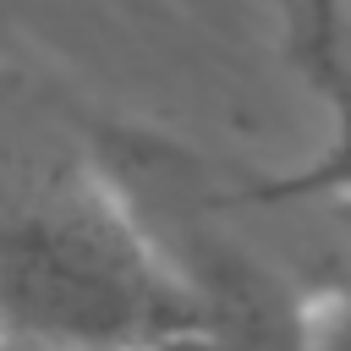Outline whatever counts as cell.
Masks as SVG:
<instances>
[{
  "label": "cell",
  "instance_id": "cell-1",
  "mask_svg": "<svg viewBox=\"0 0 351 351\" xmlns=\"http://www.w3.org/2000/svg\"><path fill=\"white\" fill-rule=\"evenodd\" d=\"M219 329L214 307L104 176H55L0 214V340L148 351Z\"/></svg>",
  "mask_w": 351,
  "mask_h": 351
},
{
  "label": "cell",
  "instance_id": "cell-2",
  "mask_svg": "<svg viewBox=\"0 0 351 351\" xmlns=\"http://www.w3.org/2000/svg\"><path fill=\"white\" fill-rule=\"evenodd\" d=\"M296 38H302V55H307V77H313V88L324 93V104L335 115V159H324L313 176H302L291 186H329L335 176L351 170V77H346L340 0H302Z\"/></svg>",
  "mask_w": 351,
  "mask_h": 351
},
{
  "label": "cell",
  "instance_id": "cell-3",
  "mask_svg": "<svg viewBox=\"0 0 351 351\" xmlns=\"http://www.w3.org/2000/svg\"><path fill=\"white\" fill-rule=\"evenodd\" d=\"M291 351H351V296L313 307L291 340Z\"/></svg>",
  "mask_w": 351,
  "mask_h": 351
},
{
  "label": "cell",
  "instance_id": "cell-4",
  "mask_svg": "<svg viewBox=\"0 0 351 351\" xmlns=\"http://www.w3.org/2000/svg\"><path fill=\"white\" fill-rule=\"evenodd\" d=\"M148 351H258V346H247V340H236V335H225V329H192V335L159 340V346H148Z\"/></svg>",
  "mask_w": 351,
  "mask_h": 351
},
{
  "label": "cell",
  "instance_id": "cell-5",
  "mask_svg": "<svg viewBox=\"0 0 351 351\" xmlns=\"http://www.w3.org/2000/svg\"><path fill=\"white\" fill-rule=\"evenodd\" d=\"M335 181H340V186H351V170H346V176H335ZM346 219H351V203H346Z\"/></svg>",
  "mask_w": 351,
  "mask_h": 351
}]
</instances>
